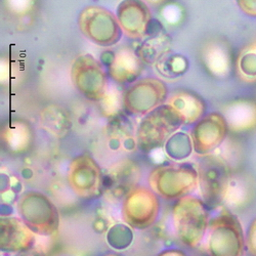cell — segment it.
Masks as SVG:
<instances>
[{"instance_id": "cell-28", "label": "cell", "mask_w": 256, "mask_h": 256, "mask_svg": "<svg viewBox=\"0 0 256 256\" xmlns=\"http://www.w3.org/2000/svg\"><path fill=\"white\" fill-rule=\"evenodd\" d=\"M246 246L249 253L252 256H256V218L253 220L251 224L248 228L247 237H246Z\"/></svg>"}, {"instance_id": "cell-4", "label": "cell", "mask_w": 256, "mask_h": 256, "mask_svg": "<svg viewBox=\"0 0 256 256\" xmlns=\"http://www.w3.org/2000/svg\"><path fill=\"white\" fill-rule=\"evenodd\" d=\"M18 214L37 234L52 236L60 226V213L54 202L44 194L29 190L18 201Z\"/></svg>"}, {"instance_id": "cell-20", "label": "cell", "mask_w": 256, "mask_h": 256, "mask_svg": "<svg viewBox=\"0 0 256 256\" xmlns=\"http://www.w3.org/2000/svg\"><path fill=\"white\" fill-rule=\"evenodd\" d=\"M41 124L52 134L62 136L71 127V120L62 109L50 106L41 114Z\"/></svg>"}, {"instance_id": "cell-22", "label": "cell", "mask_w": 256, "mask_h": 256, "mask_svg": "<svg viewBox=\"0 0 256 256\" xmlns=\"http://www.w3.org/2000/svg\"><path fill=\"white\" fill-rule=\"evenodd\" d=\"M204 60L210 72L214 74H224L226 72L228 62V56L222 48L218 46H209L205 50Z\"/></svg>"}, {"instance_id": "cell-7", "label": "cell", "mask_w": 256, "mask_h": 256, "mask_svg": "<svg viewBox=\"0 0 256 256\" xmlns=\"http://www.w3.org/2000/svg\"><path fill=\"white\" fill-rule=\"evenodd\" d=\"M159 196L150 188L134 186L125 196L121 214L125 224L138 230L150 228L160 213Z\"/></svg>"}, {"instance_id": "cell-12", "label": "cell", "mask_w": 256, "mask_h": 256, "mask_svg": "<svg viewBox=\"0 0 256 256\" xmlns=\"http://www.w3.org/2000/svg\"><path fill=\"white\" fill-rule=\"evenodd\" d=\"M228 130L226 117L213 112L203 116L192 130L194 151L199 155H207L218 148L224 140Z\"/></svg>"}, {"instance_id": "cell-3", "label": "cell", "mask_w": 256, "mask_h": 256, "mask_svg": "<svg viewBox=\"0 0 256 256\" xmlns=\"http://www.w3.org/2000/svg\"><path fill=\"white\" fill-rule=\"evenodd\" d=\"M184 122L176 111L168 104H164L144 116L136 132V140L144 152H151L167 142Z\"/></svg>"}, {"instance_id": "cell-10", "label": "cell", "mask_w": 256, "mask_h": 256, "mask_svg": "<svg viewBox=\"0 0 256 256\" xmlns=\"http://www.w3.org/2000/svg\"><path fill=\"white\" fill-rule=\"evenodd\" d=\"M71 79L75 88L90 100H102L109 90L102 66L90 54L80 56L74 60Z\"/></svg>"}, {"instance_id": "cell-27", "label": "cell", "mask_w": 256, "mask_h": 256, "mask_svg": "<svg viewBox=\"0 0 256 256\" xmlns=\"http://www.w3.org/2000/svg\"><path fill=\"white\" fill-rule=\"evenodd\" d=\"M241 71L249 76L256 75V56L255 54H246L242 58L240 62Z\"/></svg>"}, {"instance_id": "cell-1", "label": "cell", "mask_w": 256, "mask_h": 256, "mask_svg": "<svg viewBox=\"0 0 256 256\" xmlns=\"http://www.w3.org/2000/svg\"><path fill=\"white\" fill-rule=\"evenodd\" d=\"M208 206L203 200L186 195L176 200L172 208V224L178 239L186 247L196 248L204 240L209 228Z\"/></svg>"}, {"instance_id": "cell-15", "label": "cell", "mask_w": 256, "mask_h": 256, "mask_svg": "<svg viewBox=\"0 0 256 256\" xmlns=\"http://www.w3.org/2000/svg\"><path fill=\"white\" fill-rule=\"evenodd\" d=\"M144 70V62L130 48L120 50L109 64V75L117 83L136 82Z\"/></svg>"}, {"instance_id": "cell-9", "label": "cell", "mask_w": 256, "mask_h": 256, "mask_svg": "<svg viewBox=\"0 0 256 256\" xmlns=\"http://www.w3.org/2000/svg\"><path fill=\"white\" fill-rule=\"evenodd\" d=\"M168 96L166 84L154 77L136 80L123 96V106L132 115H146L164 104Z\"/></svg>"}, {"instance_id": "cell-30", "label": "cell", "mask_w": 256, "mask_h": 256, "mask_svg": "<svg viewBox=\"0 0 256 256\" xmlns=\"http://www.w3.org/2000/svg\"><path fill=\"white\" fill-rule=\"evenodd\" d=\"M157 256H188L186 253L180 249L172 248V249H167L162 252H160Z\"/></svg>"}, {"instance_id": "cell-18", "label": "cell", "mask_w": 256, "mask_h": 256, "mask_svg": "<svg viewBox=\"0 0 256 256\" xmlns=\"http://www.w3.org/2000/svg\"><path fill=\"white\" fill-rule=\"evenodd\" d=\"M228 127L232 130H245L256 123V104L250 102H234L228 106L224 115Z\"/></svg>"}, {"instance_id": "cell-13", "label": "cell", "mask_w": 256, "mask_h": 256, "mask_svg": "<svg viewBox=\"0 0 256 256\" xmlns=\"http://www.w3.org/2000/svg\"><path fill=\"white\" fill-rule=\"evenodd\" d=\"M116 16L122 31L132 39L142 38L152 20L151 10L144 0H123Z\"/></svg>"}, {"instance_id": "cell-2", "label": "cell", "mask_w": 256, "mask_h": 256, "mask_svg": "<svg viewBox=\"0 0 256 256\" xmlns=\"http://www.w3.org/2000/svg\"><path fill=\"white\" fill-rule=\"evenodd\" d=\"M148 182L161 198L178 200L198 188L199 174L188 164L163 165L152 170Z\"/></svg>"}, {"instance_id": "cell-11", "label": "cell", "mask_w": 256, "mask_h": 256, "mask_svg": "<svg viewBox=\"0 0 256 256\" xmlns=\"http://www.w3.org/2000/svg\"><path fill=\"white\" fill-rule=\"evenodd\" d=\"M199 188L204 203L218 207L226 198L228 172L226 164L216 157H206L199 164Z\"/></svg>"}, {"instance_id": "cell-8", "label": "cell", "mask_w": 256, "mask_h": 256, "mask_svg": "<svg viewBox=\"0 0 256 256\" xmlns=\"http://www.w3.org/2000/svg\"><path fill=\"white\" fill-rule=\"evenodd\" d=\"M67 180L73 193L83 200H94L102 194L104 176L98 162L88 154L72 159Z\"/></svg>"}, {"instance_id": "cell-19", "label": "cell", "mask_w": 256, "mask_h": 256, "mask_svg": "<svg viewBox=\"0 0 256 256\" xmlns=\"http://www.w3.org/2000/svg\"><path fill=\"white\" fill-rule=\"evenodd\" d=\"M170 46H172V40L168 35H157L146 40L138 54L144 62L148 64V65H154L169 52Z\"/></svg>"}, {"instance_id": "cell-14", "label": "cell", "mask_w": 256, "mask_h": 256, "mask_svg": "<svg viewBox=\"0 0 256 256\" xmlns=\"http://www.w3.org/2000/svg\"><path fill=\"white\" fill-rule=\"evenodd\" d=\"M35 232L22 220L14 216L0 220V248L6 252H25L32 248Z\"/></svg>"}, {"instance_id": "cell-23", "label": "cell", "mask_w": 256, "mask_h": 256, "mask_svg": "<svg viewBox=\"0 0 256 256\" xmlns=\"http://www.w3.org/2000/svg\"><path fill=\"white\" fill-rule=\"evenodd\" d=\"M166 144L167 154L174 159H184L193 150V142L186 134L178 132L170 138Z\"/></svg>"}, {"instance_id": "cell-24", "label": "cell", "mask_w": 256, "mask_h": 256, "mask_svg": "<svg viewBox=\"0 0 256 256\" xmlns=\"http://www.w3.org/2000/svg\"><path fill=\"white\" fill-rule=\"evenodd\" d=\"M132 164L130 163H123L119 165V168L115 170V172L111 176V186H115L116 192L119 190H126L127 194L132 188H134V182L136 180L138 172H134L132 174H127V172L132 167Z\"/></svg>"}, {"instance_id": "cell-21", "label": "cell", "mask_w": 256, "mask_h": 256, "mask_svg": "<svg viewBox=\"0 0 256 256\" xmlns=\"http://www.w3.org/2000/svg\"><path fill=\"white\" fill-rule=\"evenodd\" d=\"M188 60L180 54H165L157 64L158 72L166 78H176L186 73L188 69Z\"/></svg>"}, {"instance_id": "cell-26", "label": "cell", "mask_w": 256, "mask_h": 256, "mask_svg": "<svg viewBox=\"0 0 256 256\" xmlns=\"http://www.w3.org/2000/svg\"><path fill=\"white\" fill-rule=\"evenodd\" d=\"M102 102V112L106 116L115 115L118 109H120V100H118V94H109L106 92Z\"/></svg>"}, {"instance_id": "cell-5", "label": "cell", "mask_w": 256, "mask_h": 256, "mask_svg": "<svg viewBox=\"0 0 256 256\" xmlns=\"http://www.w3.org/2000/svg\"><path fill=\"white\" fill-rule=\"evenodd\" d=\"M207 246L211 256H243V228L230 212L224 211L210 222Z\"/></svg>"}, {"instance_id": "cell-6", "label": "cell", "mask_w": 256, "mask_h": 256, "mask_svg": "<svg viewBox=\"0 0 256 256\" xmlns=\"http://www.w3.org/2000/svg\"><path fill=\"white\" fill-rule=\"evenodd\" d=\"M78 26L85 37L100 46H115L123 32L117 16L98 6L83 8L78 16Z\"/></svg>"}, {"instance_id": "cell-17", "label": "cell", "mask_w": 256, "mask_h": 256, "mask_svg": "<svg viewBox=\"0 0 256 256\" xmlns=\"http://www.w3.org/2000/svg\"><path fill=\"white\" fill-rule=\"evenodd\" d=\"M176 111L184 125L196 124L205 113V102L195 92L186 90L174 92L167 98V102Z\"/></svg>"}, {"instance_id": "cell-31", "label": "cell", "mask_w": 256, "mask_h": 256, "mask_svg": "<svg viewBox=\"0 0 256 256\" xmlns=\"http://www.w3.org/2000/svg\"><path fill=\"white\" fill-rule=\"evenodd\" d=\"M18 256H44V254H41L40 252H35V251H25V252H20Z\"/></svg>"}, {"instance_id": "cell-32", "label": "cell", "mask_w": 256, "mask_h": 256, "mask_svg": "<svg viewBox=\"0 0 256 256\" xmlns=\"http://www.w3.org/2000/svg\"><path fill=\"white\" fill-rule=\"evenodd\" d=\"M144 2H146L148 4H155V6H158V4H164L166 0H144Z\"/></svg>"}, {"instance_id": "cell-16", "label": "cell", "mask_w": 256, "mask_h": 256, "mask_svg": "<svg viewBox=\"0 0 256 256\" xmlns=\"http://www.w3.org/2000/svg\"><path fill=\"white\" fill-rule=\"evenodd\" d=\"M2 140L10 153L20 155L31 148L34 142V132L28 122L12 119L2 126Z\"/></svg>"}, {"instance_id": "cell-33", "label": "cell", "mask_w": 256, "mask_h": 256, "mask_svg": "<svg viewBox=\"0 0 256 256\" xmlns=\"http://www.w3.org/2000/svg\"><path fill=\"white\" fill-rule=\"evenodd\" d=\"M102 256H122V255L117 254V253H106V254H104Z\"/></svg>"}, {"instance_id": "cell-25", "label": "cell", "mask_w": 256, "mask_h": 256, "mask_svg": "<svg viewBox=\"0 0 256 256\" xmlns=\"http://www.w3.org/2000/svg\"><path fill=\"white\" fill-rule=\"evenodd\" d=\"M6 4L12 14L22 16L33 10L35 0H6Z\"/></svg>"}, {"instance_id": "cell-29", "label": "cell", "mask_w": 256, "mask_h": 256, "mask_svg": "<svg viewBox=\"0 0 256 256\" xmlns=\"http://www.w3.org/2000/svg\"><path fill=\"white\" fill-rule=\"evenodd\" d=\"M239 8L249 16H256V0H236Z\"/></svg>"}]
</instances>
